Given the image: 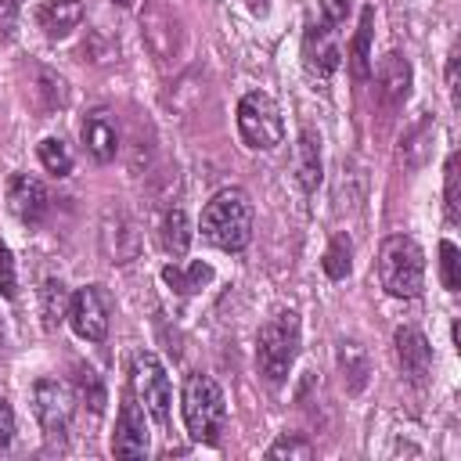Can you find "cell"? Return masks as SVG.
Here are the masks:
<instances>
[{
	"label": "cell",
	"instance_id": "1",
	"mask_svg": "<svg viewBox=\"0 0 461 461\" xmlns=\"http://www.w3.org/2000/svg\"><path fill=\"white\" fill-rule=\"evenodd\" d=\"M198 230L209 245L223 252H241L252 241V202L241 187H223L216 191L198 220Z\"/></svg>",
	"mask_w": 461,
	"mask_h": 461
},
{
	"label": "cell",
	"instance_id": "2",
	"mask_svg": "<svg viewBox=\"0 0 461 461\" xmlns=\"http://www.w3.org/2000/svg\"><path fill=\"white\" fill-rule=\"evenodd\" d=\"M378 281L396 299H414L425 288V252L411 234H389L378 249Z\"/></svg>",
	"mask_w": 461,
	"mask_h": 461
},
{
	"label": "cell",
	"instance_id": "3",
	"mask_svg": "<svg viewBox=\"0 0 461 461\" xmlns=\"http://www.w3.org/2000/svg\"><path fill=\"white\" fill-rule=\"evenodd\" d=\"M180 407H184L187 436L194 443H216L220 439L223 421H227V403H223V389L216 385V378H209V375H187Z\"/></svg>",
	"mask_w": 461,
	"mask_h": 461
},
{
	"label": "cell",
	"instance_id": "4",
	"mask_svg": "<svg viewBox=\"0 0 461 461\" xmlns=\"http://www.w3.org/2000/svg\"><path fill=\"white\" fill-rule=\"evenodd\" d=\"M299 353V317L292 310L274 313L256 335V367L270 385H281Z\"/></svg>",
	"mask_w": 461,
	"mask_h": 461
},
{
	"label": "cell",
	"instance_id": "5",
	"mask_svg": "<svg viewBox=\"0 0 461 461\" xmlns=\"http://www.w3.org/2000/svg\"><path fill=\"white\" fill-rule=\"evenodd\" d=\"M137 22H140V40H144L148 54L155 58V65H162V68L176 65L184 54V43H187V29H184L176 4L173 0H144Z\"/></svg>",
	"mask_w": 461,
	"mask_h": 461
},
{
	"label": "cell",
	"instance_id": "6",
	"mask_svg": "<svg viewBox=\"0 0 461 461\" xmlns=\"http://www.w3.org/2000/svg\"><path fill=\"white\" fill-rule=\"evenodd\" d=\"M238 133L252 151H274L285 140V119L270 94L249 90L238 101Z\"/></svg>",
	"mask_w": 461,
	"mask_h": 461
},
{
	"label": "cell",
	"instance_id": "7",
	"mask_svg": "<svg viewBox=\"0 0 461 461\" xmlns=\"http://www.w3.org/2000/svg\"><path fill=\"white\" fill-rule=\"evenodd\" d=\"M130 389H133V400L151 414L155 425H166L169 421L173 389H169V375H166V367H162V360L155 353H137L133 357Z\"/></svg>",
	"mask_w": 461,
	"mask_h": 461
},
{
	"label": "cell",
	"instance_id": "8",
	"mask_svg": "<svg viewBox=\"0 0 461 461\" xmlns=\"http://www.w3.org/2000/svg\"><path fill=\"white\" fill-rule=\"evenodd\" d=\"M32 414L47 439H61L72 425V393L58 378H40L32 385Z\"/></svg>",
	"mask_w": 461,
	"mask_h": 461
},
{
	"label": "cell",
	"instance_id": "9",
	"mask_svg": "<svg viewBox=\"0 0 461 461\" xmlns=\"http://www.w3.org/2000/svg\"><path fill=\"white\" fill-rule=\"evenodd\" d=\"M68 324L86 342H101L108 335V295L101 292V285H83V288L72 292Z\"/></svg>",
	"mask_w": 461,
	"mask_h": 461
},
{
	"label": "cell",
	"instance_id": "10",
	"mask_svg": "<svg viewBox=\"0 0 461 461\" xmlns=\"http://www.w3.org/2000/svg\"><path fill=\"white\" fill-rule=\"evenodd\" d=\"M393 353H396V364L403 371V378L411 385H425L429 382V371H432V346L429 339L411 328V324H400L393 331Z\"/></svg>",
	"mask_w": 461,
	"mask_h": 461
},
{
	"label": "cell",
	"instance_id": "11",
	"mask_svg": "<svg viewBox=\"0 0 461 461\" xmlns=\"http://www.w3.org/2000/svg\"><path fill=\"white\" fill-rule=\"evenodd\" d=\"M79 137H83V148L90 151L94 162H112L119 155V119L112 108L97 104L83 115L79 122Z\"/></svg>",
	"mask_w": 461,
	"mask_h": 461
},
{
	"label": "cell",
	"instance_id": "12",
	"mask_svg": "<svg viewBox=\"0 0 461 461\" xmlns=\"http://www.w3.org/2000/svg\"><path fill=\"white\" fill-rule=\"evenodd\" d=\"M7 205L25 227H40L50 212V191L43 187V180H36L29 173H18L7 184Z\"/></svg>",
	"mask_w": 461,
	"mask_h": 461
},
{
	"label": "cell",
	"instance_id": "13",
	"mask_svg": "<svg viewBox=\"0 0 461 461\" xmlns=\"http://www.w3.org/2000/svg\"><path fill=\"white\" fill-rule=\"evenodd\" d=\"M101 252H104L108 263H130V259H137V252H140V230H137V223L126 212H119V209H108L104 212V220H101Z\"/></svg>",
	"mask_w": 461,
	"mask_h": 461
},
{
	"label": "cell",
	"instance_id": "14",
	"mask_svg": "<svg viewBox=\"0 0 461 461\" xmlns=\"http://www.w3.org/2000/svg\"><path fill=\"white\" fill-rule=\"evenodd\" d=\"M303 61H306L310 76L328 79L342 65V47H339L335 29H328V25H306V32H303Z\"/></svg>",
	"mask_w": 461,
	"mask_h": 461
},
{
	"label": "cell",
	"instance_id": "15",
	"mask_svg": "<svg viewBox=\"0 0 461 461\" xmlns=\"http://www.w3.org/2000/svg\"><path fill=\"white\" fill-rule=\"evenodd\" d=\"M112 454L115 457H144L148 454V425H144V411H140V403L133 396H126L122 407H119Z\"/></svg>",
	"mask_w": 461,
	"mask_h": 461
},
{
	"label": "cell",
	"instance_id": "16",
	"mask_svg": "<svg viewBox=\"0 0 461 461\" xmlns=\"http://www.w3.org/2000/svg\"><path fill=\"white\" fill-rule=\"evenodd\" d=\"M432 140H436V119L425 112V115H418V119L403 130V137H400V148H396L400 166H403L407 173L421 169V166L432 158Z\"/></svg>",
	"mask_w": 461,
	"mask_h": 461
},
{
	"label": "cell",
	"instance_id": "17",
	"mask_svg": "<svg viewBox=\"0 0 461 461\" xmlns=\"http://www.w3.org/2000/svg\"><path fill=\"white\" fill-rule=\"evenodd\" d=\"M335 364H339V375H342V385L349 396L364 393V385L371 382V357H367V346H360L357 339H339L335 346Z\"/></svg>",
	"mask_w": 461,
	"mask_h": 461
},
{
	"label": "cell",
	"instance_id": "18",
	"mask_svg": "<svg viewBox=\"0 0 461 461\" xmlns=\"http://www.w3.org/2000/svg\"><path fill=\"white\" fill-rule=\"evenodd\" d=\"M378 94L389 108H400L411 97V61L400 50H389L378 61Z\"/></svg>",
	"mask_w": 461,
	"mask_h": 461
},
{
	"label": "cell",
	"instance_id": "19",
	"mask_svg": "<svg viewBox=\"0 0 461 461\" xmlns=\"http://www.w3.org/2000/svg\"><path fill=\"white\" fill-rule=\"evenodd\" d=\"M324 176V162H321V137L313 126H303L295 137V180L306 194H313L321 187Z\"/></svg>",
	"mask_w": 461,
	"mask_h": 461
},
{
	"label": "cell",
	"instance_id": "20",
	"mask_svg": "<svg viewBox=\"0 0 461 461\" xmlns=\"http://www.w3.org/2000/svg\"><path fill=\"white\" fill-rule=\"evenodd\" d=\"M36 22H40V29H43L50 40H65L72 29H79V22H83V4H79V0H43L40 11H36Z\"/></svg>",
	"mask_w": 461,
	"mask_h": 461
},
{
	"label": "cell",
	"instance_id": "21",
	"mask_svg": "<svg viewBox=\"0 0 461 461\" xmlns=\"http://www.w3.org/2000/svg\"><path fill=\"white\" fill-rule=\"evenodd\" d=\"M162 281L173 292H180V295H194V292H202L212 281V267L202 263V259H194V263H169V267H162Z\"/></svg>",
	"mask_w": 461,
	"mask_h": 461
},
{
	"label": "cell",
	"instance_id": "22",
	"mask_svg": "<svg viewBox=\"0 0 461 461\" xmlns=\"http://www.w3.org/2000/svg\"><path fill=\"white\" fill-rule=\"evenodd\" d=\"M158 245L169 252V256H184L187 245H191V223H187V212L180 205H169L158 220Z\"/></svg>",
	"mask_w": 461,
	"mask_h": 461
},
{
	"label": "cell",
	"instance_id": "23",
	"mask_svg": "<svg viewBox=\"0 0 461 461\" xmlns=\"http://www.w3.org/2000/svg\"><path fill=\"white\" fill-rule=\"evenodd\" d=\"M371 32H375V7H364L360 11L357 36H353V47H349V65H353V76L357 79H367L371 76Z\"/></svg>",
	"mask_w": 461,
	"mask_h": 461
},
{
	"label": "cell",
	"instance_id": "24",
	"mask_svg": "<svg viewBox=\"0 0 461 461\" xmlns=\"http://www.w3.org/2000/svg\"><path fill=\"white\" fill-rule=\"evenodd\" d=\"M68 288L61 277H47L40 285V313H43V328H58L68 317Z\"/></svg>",
	"mask_w": 461,
	"mask_h": 461
},
{
	"label": "cell",
	"instance_id": "25",
	"mask_svg": "<svg viewBox=\"0 0 461 461\" xmlns=\"http://www.w3.org/2000/svg\"><path fill=\"white\" fill-rule=\"evenodd\" d=\"M36 101L40 112H58L68 104V83L54 68H36Z\"/></svg>",
	"mask_w": 461,
	"mask_h": 461
},
{
	"label": "cell",
	"instance_id": "26",
	"mask_svg": "<svg viewBox=\"0 0 461 461\" xmlns=\"http://www.w3.org/2000/svg\"><path fill=\"white\" fill-rule=\"evenodd\" d=\"M321 267H324V274H328L331 281L349 277V270H353V241H349L346 234H335V238L328 241V249H324Z\"/></svg>",
	"mask_w": 461,
	"mask_h": 461
},
{
	"label": "cell",
	"instance_id": "27",
	"mask_svg": "<svg viewBox=\"0 0 461 461\" xmlns=\"http://www.w3.org/2000/svg\"><path fill=\"white\" fill-rule=\"evenodd\" d=\"M36 151H40V162H43L47 173H54V176H68L72 173V151L65 148L61 137H43Z\"/></svg>",
	"mask_w": 461,
	"mask_h": 461
},
{
	"label": "cell",
	"instance_id": "28",
	"mask_svg": "<svg viewBox=\"0 0 461 461\" xmlns=\"http://www.w3.org/2000/svg\"><path fill=\"white\" fill-rule=\"evenodd\" d=\"M267 457H313V443L299 432H281L270 447H267Z\"/></svg>",
	"mask_w": 461,
	"mask_h": 461
},
{
	"label": "cell",
	"instance_id": "29",
	"mask_svg": "<svg viewBox=\"0 0 461 461\" xmlns=\"http://www.w3.org/2000/svg\"><path fill=\"white\" fill-rule=\"evenodd\" d=\"M457 267H461L457 245L443 238V241H439V281H443V288H447V292H457V285H461V274H457Z\"/></svg>",
	"mask_w": 461,
	"mask_h": 461
},
{
	"label": "cell",
	"instance_id": "30",
	"mask_svg": "<svg viewBox=\"0 0 461 461\" xmlns=\"http://www.w3.org/2000/svg\"><path fill=\"white\" fill-rule=\"evenodd\" d=\"M457 151L447 158V169H443V202H447V220L450 223H457V216H461V209H457V202H461V194H457Z\"/></svg>",
	"mask_w": 461,
	"mask_h": 461
},
{
	"label": "cell",
	"instance_id": "31",
	"mask_svg": "<svg viewBox=\"0 0 461 461\" xmlns=\"http://www.w3.org/2000/svg\"><path fill=\"white\" fill-rule=\"evenodd\" d=\"M76 389H79V396L90 403V411H101V403H104V389H101V378L94 375V367H79V375H76Z\"/></svg>",
	"mask_w": 461,
	"mask_h": 461
},
{
	"label": "cell",
	"instance_id": "32",
	"mask_svg": "<svg viewBox=\"0 0 461 461\" xmlns=\"http://www.w3.org/2000/svg\"><path fill=\"white\" fill-rule=\"evenodd\" d=\"M0 295L4 299H14L18 295V274H14V256L11 249L0 241Z\"/></svg>",
	"mask_w": 461,
	"mask_h": 461
},
{
	"label": "cell",
	"instance_id": "33",
	"mask_svg": "<svg viewBox=\"0 0 461 461\" xmlns=\"http://www.w3.org/2000/svg\"><path fill=\"white\" fill-rule=\"evenodd\" d=\"M11 443H14V411H11V403L0 396V457L11 450Z\"/></svg>",
	"mask_w": 461,
	"mask_h": 461
},
{
	"label": "cell",
	"instance_id": "34",
	"mask_svg": "<svg viewBox=\"0 0 461 461\" xmlns=\"http://www.w3.org/2000/svg\"><path fill=\"white\" fill-rule=\"evenodd\" d=\"M317 4H321V14L328 18V25H339V22H346L353 0H317Z\"/></svg>",
	"mask_w": 461,
	"mask_h": 461
},
{
	"label": "cell",
	"instance_id": "35",
	"mask_svg": "<svg viewBox=\"0 0 461 461\" xmlns=\"http://www.w3.org/2000/svg\"><path fill=\"white\" fill-rule=\"evenodd\" d=\"M18 7H22V0H0V36L4 40L11 36V29L18 22Z\"/></svg>",
	"mask_w": 461,
	"mask_h": 461
},
{
	"label": "cell",
	"instance_id": "36",
	"mask_svg": "<svg viewBox=\"0 0 461 461\" xmlns=\"http://www.w3.org/2000/svg\"><path fill=\"white\" fill-rule=\"evenodd\" d=\"M447 90H450V101H454V108H457V50H454L450 61H447Z\"/></svg>",
	"mask_w": 461,
	"mask_h": 461
},
{
	"label": "cell",
	"instance_id": "37",
	"mask_svg": "<svg viewBox=\"0 0 461 461\" xmlns=\"http://www.w3.org/2000/svg\"><path fill=\"white\" fill-rule=\"evenodd\" d=\"M241 4H245V7L252 11V14H259V18L267 14V0H241Z\"/></svg>",
	"mask_w": 461,
	"mask_h": 461
},
{
	"label": "cell",
	"instance_id": "38",
	"mask_svg": "<svg viewBox=\"0 0 461 461\" xmlns=\"http://www.w3.org/2000/svg\"><path fill=\"white\" fill-rule=\"evenodd\" d=\"M115 4H119V7H130V4H133V0H115Z\"/></svg>",
	"mask_w": 461,
	"mask_h": 461
},
{
	"label": "cell",
	"instance_id": "39",
	"mask_svg": "<svg viewBox=\"0 0 461 461\" xmlns=\"http://www.w3.org/2000/svg\"><path fill=\"white\" fill-rule=\"evenodd\" d=\"M0 342H4V324H0Z\"/></svg>",
	"mask_w": 461,
	"mask_h": 461
}]
</instances>
